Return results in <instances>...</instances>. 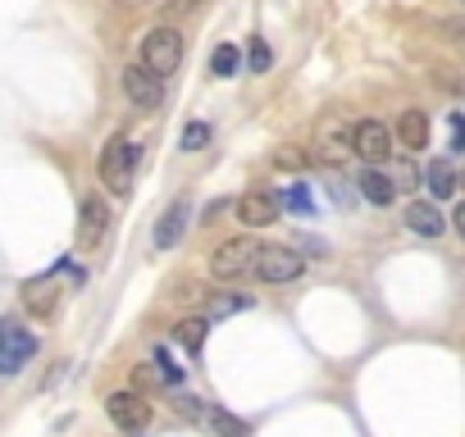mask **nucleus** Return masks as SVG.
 <instances>
[{
    "label": "nucleus",
    "mask_w": 465,
    "mask_h": 437,
    "mask_svg": "<svg viewBox=\"0 0 465 437\" xmlns=\"http://www.w3.org/2000/svg\"><path fill=\"white\" fill-rule=\"evenodd\" d=\"M223 209H228V200H210V205H205V214H201V224H214V218H219Z\"/></svg>",
    "instance_id": "obj_30"
},
{
    "label": "nucleus",
    "mask_w": 465,
    "mask_h": 437,
    "mask_svg": "<svg viewBox=\"0 0 465 437\" xmlns=\"http://www.w3.org/2000/svg\"><path fill=\"white\" fill-rule=\"evenodd\" d=\"M210 137H214V132H210V123H201V119H196V123H187V128H183V151H205V146H210Z\"/></svg>",
    "instance_id": "obj_26"
},
{
    "label": "nucleus",
    "mask_w": 465,
    "mask_h": 437,
    "mask_svg": "<svg viewBox=\"0 0 465 437\" xmlns=\"http://www.w3.org/2000/svg\"><path fill=\"white\" fill-rule=\"evenodd\" d=\"M279 214H283V200H279V191H265V187H252V191H242L238 196V218L256 233V228H270V224H279Z\"/></svg>",
    "instance_id": "obj_7"
},
{
    "label": "nucleus",
    "mask_w": 465,
    "mask_h": 437,
    "mask_svg": "<svg viewBox=\"0 0 465 437\" xmlns=\"http://www.w3.org/2000/svg\"><path fill=\"white\" fill-rule=\"evenodd\" d=\"M205 333H210V319H178V324H173V342H178L187 355H201Z\"/></svg>",
    "instance_id": "obj_19"
},
{
    "label": "nucleus",
    "mask_w": 465,
    "mask_h": 437,
    "mask_svg": "<svg viewBox=\"0 0 465 437\" xmlns=\"http://www.w3.org/2000/svg\"><path fill=\"white\" fill-rule=\"evenodd\" d=\"M256 256H261V242H256L252 233L228 238V242L210 256V274H214L219 283H238V278H247V274L256 269Z\"/></svg>",
    "instance_id": "obj_4"
},
{
    "label": "nucleus",
    "mask_w": 465,
    "mask_h": 437,
    "mask_svg": "<svg viewBox=\"0 0 465 437\" xmlns=\"http://www.w3.org/2000/svg\"><path fill=\"white\" fill-rule=\"evenodd\" d=\"M110 233V209H105V196H83L78 205V247L83 251H96Z\"/></svg>",
    "instance_id": "obj_10"
},
{
    "label": "nucleus",
    "mask_w": 465,
    "mask_h": 437,
    "mask_svg": "<svg viewBox=\"0 0 465 437\" xmlns=\"http://www.w3.org/2000/svg\"><path fill=\"white\" fill-rule=\"evenodd\" d=\"M451 228H456L460 242H465V200H456V209H451Z\"/></svg>",
    "instance_id": "obj_31"
},
{
    "label": "nucleus",
    "mask_w": 465,
    "mask_h": 437,
    "mask_svg": "<svg viewBox=\"0 0 465 437\" xmlns=\"http://www.w3.org/2000/svg\"><path fill=\"white\" fill-rule=\"evenodd\" d=\"M274 169H292V173H297V169H306V155L292 151V146H279V151H274Z\"/></svg>",
    "instance_id": "obj_27"
},
{
    "label": "nucleus",
    "mask_w": 465,
    "mask_h": 437,
    "mask_svg": "<svg viewBox=\"0 0 465 437\" xmlns=\"http://www.w3.org/2000/svg\"><path fill=\"white\" fill-rule=\"evenodd\" d=\"M169 405H173V414L187 419V423H205V410H210V405H205L201 396H192V392H173Z\"/></svg>",
    "instance_id": "obj_22"
},
{
    "label": "nucleus",
    "mask_w": 465,
    "mask_h": 437,
    "mask_svg": "<svg viewBox=\"0 0 465 437\" xmlns=\"http://www.w3.org/2000/svg\"><path fill=\"white\" fill-rule=\"evenodd\" d=\"M55 306H60V287H55V274L24 283V310H28L33 319H51V315H55Z\"/></svg>",
    "instance_id": "obj_13"
},
{
    "label": "nucleus",
    "mask_w": 465,
    "mask_h": 437,
    "mask_svg": "<svg viewBox=\"0 0 465 437\" xmlns=\"http://www.w3.org/2000/svg\"><path fill=\"white\" fill-rule=\"evenodd\" d=\"M351 155H361L365 164H388L392 160V132L379 119H361L351 123Z\"/></svg>",
    "instance_id": "obj_5"
},
{
    "label": "nucleus",
    "mask_w": 465,
    "mask_h": 437,
    "mask_svg": "<svg viewBox=\"0 0 465 437\" xmlns=\"http://www.w3.org/2000/svg\"><path fill=\"white\" fill-rule=\"evenodd\" d=\"M238 69H242V51H238V46L219 42V46L210 51V73H214V78H238Z\"/></svg>",
    "instance_id": "obj_21"
},
{
    "label": "nucleus",
    "mask_w": 465,
    "mask_h": 437,
    "mask_svg": "<svg viewBox=\"0 0 465 437\" xmlns=\"http://www.w3.org/2000/svg\"><path fill=\"white\" fill-rule=\"evenodd\" d=\"M187 218H192V209L183 205V200H173L160 218H155V251H173L178 242H183V233H187Z\"/></svg>",
    "instance_id": "obj_12"
},
{
    "label": "nucleus",
    "mask_w": 465,
    "mask_h": 437,
    "mask_svg": "<svg viewBox=\"0 0 465 437\" xmlns=\"http://www.w3.org/2000/svg\"><path fill=\"white\" fill-rule=\"evenodd\" d=\"M406 228L420 233V238H442L447 233V218H442V209L433 200H411L406 205Z\"/></svg>",
    "instance_id": "obj_14"
},
{
    "label": "nucleus",
    "mask_w": 465,
    "mask_h": 437,
    "mask_svg": "<svg viewBox=\"0 0 465 437\" xmlns=\"http://www.w3.org/2000/svg\"><path fill=\"white\" fill-rule=\"evenodd\" d=\"M252 306H256L252 292H219V296L210 301L205 319H228V315H242V310H252Z\"/></svg>",
    "instance_id": "obj_20"
},
{
    "label": "nucleus",
    "mask_w": 465,
    "mask_h": 437,
    "mask_svg": "<svg viewBox=\"0 0 465 437\" xmlns=\"http://www.w3.org/2000/svg\"><path fill=\"white\" fill-rule=\"evenodd\" d=\"M105 414L119 432H142L151 423V405L137 396V392H110L105 396Z\"/></svg>",
    "instance_id": "obj_9"
},
{
    "label": "nucleus",
    "mask_w": 465,
    "mask_h": 437,
    "mask_svg": "<svg viewBox=\"0 0 465 437\" xmlns=\"http://www.w3.org/2000/svg\"><path fill=\"white\" fill-rule=\"evenodd\" d=\"M119 83H124V96H128L137 110H160V105H164V78H155L151 69L128 64Z\"/></svg>",
    "instance_id": "obj_8"
},
{
    "label": "nucleus",
    "mask_w": 465,
    "mask_h": 437,
    "mask_svg": "<svg viewBox=\"0 0 465 437\" xmlns=\"http://www.w3.org/2000/svg\"><path fill=\"white\" fill-rule=\"evenodd\" d=\"M247 64H252V73H270L274 51H270V42H265V37H252V46H247Z\"/></svg>",
    "instance_id": "obj_24"
},
{
    "label": "nucleus",
    "mask_w": 465,
    "mask_h": 437,
    "mask_svg": "<svg viewBox=\"0 0 465 437\" xmlns=\"http://www.w3.org/2000/svg\"><path fill=\"white\" fill-rule=\"evenodd\" d=\"M37 355V333L24 328L15 315L10 319H0V378H15L33 364Z\"/></svg>",
    "instance_id": "obj_3"
},
{
    "label": "nucleus",
    "mask_w": 465,
    "mask_h": 437,
    "mask_svg": "<svg viewBox=\"0 0 465 437\" xmlns=\"http://www.w3.org/2000/svg\"><path fill=\"white\" fill-rule=\"evenodd\" d=\"M142 151L128 141V137H110L96 155V178L114 191V196H128L133 191V169H137Z\"/></svg>",
    "instance_id": "obj_1"
},
{
    "label": "nucleus",
    "mask_w": 465,
    "mask_h": 437,
    "mask_svg": "<svg viewBox=\"0 0 465 437\" xmlns=\"http://www.w3.org/2000/svg\"><path fill=\"white\" fill-rule=\"evenodd\" d=\"M460 5H465V0H460Z\"/></svg>",
    "instance_id": "obj_33"
},
{
    "label": "nucleus",
    "mask_w": 465,
    "mask_h": 437,
    "mask_svg": "<svg viewBox=\"0 0 465 437\" xmlns=\"http://www.w3.org/2000/svg\"><path fill=\"white\" fill-rule=\"evenodd\" d=\"M315 155H320V164H329V169H338L347 155H351V128L342 123V119H324L320 123V141H315Z\"/></svg>",
    "instance_id": "obj_11"
},
{
    "label": "nucleus",
    "mask_w": 465,
    "mask_h": 437,
    "mask_svg": "<svg viewBox=\"0 0 465 437\" xmlns=\"http://www.w3.org/2000/svg\"><path fill=\"white\" fill-rule=\"evenodd\" d=\"M447 132H451V151H465V114H451Z\"/></svg>",
    "instance_id": "obj_28"
},
{
    "label": "nucleus",
    "mask_w": 465,
    "mask_h": 437,
    "mask_svg": "<svg viewBox=\"0 0 465 437\" xmlns=\"http://www.w3.org/2000/svg\"><path fill=\"white\" fill-rule=\"evenodd\" d=\"M297 251H311L315 260H324L329 256V242L324 238H297Z\"/></svg>",
    "instance_id": "obj_29"
},
{
    "label": "nucleus",
    "mask_w": 465,
    "mask_h": 437,
    "mask_svg": "<svg viewBox=\"0 0 465 437\" xmlns=\"http://www.w3.org/2000/svg\"><path fill=\"white\" fill-rule=\"evenodd\" d=\"M424 187H429V196H433V200H447V196L460 187V178H456L451 160H429V169H424Z\"/></svg>",
    "instance_id": "obj_17"
},
{
    "label": "nucleus",
    "mask_w": 465,
    "mask_h": 437,
    "mask_svg": "<svg viewBox=\"0 0 465 437\" xmlns=\"http://www.w3.org/2000/svg\"><path fill=\"white\" fill-rule=\"evenodd\" d=\"M201 5V0H173V5H169V15H192Z\"/></svg>",
    "instance_id": "obj_32"
},
{
    "label": "nucleus",
    "mask_w": 465,
    "mask_h": 437,
    "mask_svg": "<svg viewBox=\"0 0 465 437\" xmlns=\"http://www.w3.org/2000/svg\"><path fill=\"white\" fill-rule=\"evenodd\" d=\"M151 360H155V369H160V378H164L169 387H173V383H183V364L169 355V346H155V355H151Z\"/></svg>",
    "instance_id": "obj_25"
},
{
    "label": "nucleus",
    "mask_w": 465,
    "mask_h": 437,
    "mask_svg": "<svg viewBox=\"0 0 465 437\" xmlns=\"http://www.w3.org/2000/svg\"><path fill=\"white\" fill-rule=\"evenodd\" d=\"M302 269H306V256L297 247H261V256H256L261 283H292V278H302Z\"/></svg>",
    "instance_id": "obj_6"
},
{
    "label": "nucleus",
    "mask_w": 465,
    "mask_h": 437,
    "mask_svg": "<svg viewBox=\"0 0 465 437\" xmlns=\"http://www.w3.org/2000/svg\"><path fill=\"white\" fill-rule=\"evenodd\" d=\"M397 146H406V151H424L429 146V114L424 110H401V119H397Z\"/></svg>",
    "instance_id": "obj_16"
},
{
    "label": "nucleus",
    "mask_w": 465,
    "mask_h": 437,
    "mask_svg": "<svg viewBox=\"0 0 465 437\" xmlns=\"http://www.w3.org/2000/svg\"><path fill=\"white\" fill-rule=\"evenodd\" d=\"M137 64H142V69H151L155 78L178 73V64H183V33H178V28H169V24L151 28V33L142 37V60H137Z\"/></svg>",
    "instance_id": "obj_2"
},
{
    "label": "nucleus",
    "mask_w": 465,
    "mask_h": 437,
    "mask_svg": "<svg viewBox=\"0 0 465 437\" xmlns=\"http://www.w3.org/2000/svg\"><path fill=\"white\" fill-rule=\"evenodd\" d=\"M205 428L214 432V437H252V423L247 419H238L232 410H205Z\"/></svg>",
    "instance_id": "obj_18"
},
{
    "label": "nucleus",
    "mask_w": 465,
    "mask_h": 437,
    "mask_svg": "<svg viewBox=\"0 0 465 437\" xmlns=\"http://www.w3.org/2000/svg\"><path fill=\"white\" fill-rule=\"evenodd\" d=\"M288 209H297V214H315V200H311V187L306 182H288V191L279 196Z\"/></svg>",
    "instance_id": "obj_23"
},
{
    "label": "nucleus",
    "mask_w": 465,
    "mask_h": 437,
    "mask_svg": "<svg viewBox=\"0 0 465 437\" xmlns=\"http://www.w3.org/2000/svg\"><path fill=\"white\" fill-rule=\"evenodd\" d=\"M356 191L370 200V205H392V196H397V187H392V178L379 169V164H365L361 173H356Z\"/></svg>",
    "instance_id": "obj_15"
}]
</instances>
